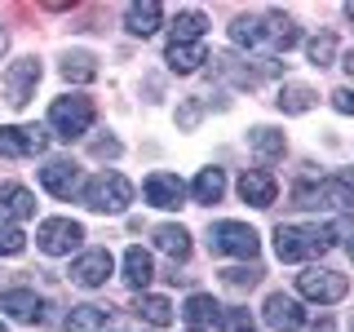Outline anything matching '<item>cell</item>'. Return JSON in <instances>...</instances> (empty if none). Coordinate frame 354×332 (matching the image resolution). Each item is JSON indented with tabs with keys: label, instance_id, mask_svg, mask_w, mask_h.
Segmentation results:
<instances>
[{
	"label": "cell",
	"instance_id": "6da1fadb",
	"mask_svg": "<svg viewBox=\"0 0 354 332\" xmlns=\"http://www.w3.org/2000/svg\"><path fill=\"white\" fill-rule=\"evenodd\" d=\"M230 40H235L239 49L261 53V58H274V53H288L297 40H301V27H297L288 14H279V9H261V14L235 18Z\"/></svg>",
	"mask_w": 354,
	"mask_h": 332
},
{
	"label": "cell",
	"instance_id": "7a4b0ae2",
	"mask_svg": "<svg viewBox=\"0 0 354 332\" xmlns=\"http://www.w3.org/2000/svg\"><path fill=\"white\" fill-rule=\"evenodd\" d=\"M341 235H354L350 221H332V226L288 221V226L274 230V252H279V261H310V257H324Z\"/></svg>",
	"mask_w": 354,
	"mask_h": 332
},
{
	"label": "cell",
	"instance_id": "3957f363",
	"mask_svg": "<svg viewBox=\"0 0 354 332\" xmlns=\"http://www.w3.org/2000/svg\"><path fill=\"white\" fill-rule=\"evenodd\" d=\"M292 199L301 208H341V213H354V169H341V173L324 177V182H301Z\"/></svg>",
	"mask_w": 354,
	"mask_h": 332
},
{
	"label": "cell",
	"instance_id": "277c9868",
	"mask_svg": "<svg viewBox=\"0 0 354 332\" xmlns=\"http://www.w3.org/2000/svg\"><path fill=\"white\" fill-rule=\"evenodd\" d=\"M49 129L58 133V138H66V142L84 138V133L93 129V102H88L84 93H66V98H58V102L49 107Z\"/></svg>",
	"mask_w": 354,
	"mask_h": 332
},
{
	"label": "cell",
	"instance_id": "5b68a950",
	"mask_svg": "<svg viewBox=\"0 0 354 332\" xmlns=\"http://www.w3.org/2000/svg\"><path fill=\"white\" fill-rule=\"evenodd\" d=\"M84 204L93 213H124L133 204V182L124 173H97L93 182L84 186Z\"/></svg>",
	"mask_w": 354,
	"mask_h": 332
},
{
	"label": "cell",
	"instance_id": "8992f818",
	"mask_svg": "<svg viewBox=\"0 0 354 332\" xmlns=\"http://www.w3.org/2000/svg\"><path fill=\"white\" fill-rule=\"evenodd\" d=\"M297 293H301L306 302L332 306V302H341V297L350 293V279L337 275V270H328V266H306V270L297 275Z\"/></svg>",
	"mask_w": 354,
	"mask_h": 332
},
{
	"label": "cell",
	"instance_id": "52a82bcc",
	"mask_svg": "<svg viewBox=\"0 0 354 332\" xmlns=\"http://www.w3.org/2000/svg\"><path fill=\"white\" fill-rule=\"evenodd\" d=\"M208 243H213V252H226V257H243V261H252V257H257V248H261L257 230L243 226V221H217V226L208 230Z\"/></svg>",
	"mask_w": 354,
	"mask_h": 332
},
{
	"label": "cell",
	"instance_id": "ba28073f",
	"mask_svg": "<svg viewBox=\"0 0 354 332\" xmlns=\"http://www.w3.org/2000/svg\"><path fill=\"white\" fill-rule=\"evenodd\" d=\"M80 239H84V226L71 221V217H49V221L36 226V243L49 257H66L71 248H80Z\"/></svg>",
	"mask_w": 354,
	"mask_h": 332
},
{
	"label": "cell",
	"instance_id": "9c48e42d",
	"mask_svg": "<svg viewBox=\"0 0 354 332\" xmlns=\"http://www.w3.org/2000/svg\"><path fill=\"white\" fill-rule=\"evenodd\" d=\"M36 84H40V62L36 58H18L5 71V102L9 107H27L31 98H36Z\"/></svg>",
	"mask_w": 354,
	"mask_h": 332
},
{
	"label": "cell",
	"instance_id": "30bf717a",
	"mask_svg": "<svg viewBox=\"0 0 354 332\" xmlns=\"http://www.w3.org/2000/svg\"><path fill=\"white\" fill-rule=\"evenodd\" d=\"M49 147V133L40 124H9L0 129V155H9V160H18V155H40Z\"/></svg>",
	"mask_w": 354,
	"mask_h": 332
},
{
	"label": "cell",
	"instance_id": "8fae6325",
	"mask_svg": "<svg viewBox=\"0 0 354 332\" xmlns=\"http://www.w3.org/2000/svg\"><path fill=\"white\" fill-rule=\"evenodd\" d=\"M111 270H115V257H111L106 248H88L71 261V279L80 288H102L111 279Z\"/></svg>",
	"mask_w": 354,
	"mask_h": 332
},
{
	"label": "cell",
	"instance_id": "7c38bea8",
	"mask_svg": "<svg viewBox=\"0 0 354 332\" xmlns=\"http://www.w3.org/2000/svg\"><path fill=\"white\" fill-rule=\"evenodd\" d=\"M261 315H266V324H270L274 332H301V324H306L301 302H297V297H288V293H270Z\"/></svg>",
	"mask_w": 354,
	"mask_h": 332
},
{
	"label": "cell",
	"instance_id": "4fadbf2b",
	"mask_svg": "<svg viewBox=\"0 0 354 332\" xmlns=\"http://www.w3.org/2000/svg\"><path fill=\"white\" fill-rule=\"evenodd\" d=\"M40 186L49 195H58V199H71L75 191H80V164H71V160H49L40 169Z\"/></svg>",
	"mask_w": 354,
	"mask_h": 332
},
{
	"label": "cell",
	"instance_id": "5bb4252c",
	"mask_svg": "<svg viewBox=\"0 0 354 332\" xmlns=\"http://www.w3.org/2000/svg\"><path fill=\"white\" fill-rule=\"evenodd\" d=\"M0 310H5L9 319H18V324H40L44 319V302L31 288H5V293H0Z\"/></svg>",
	"mask_w": 354,
	"mask_h": 332
},
{
	"label": "cell",
	"instance_id": "9a60e30c",
	"mask_svg": "<svg viewBox=\"0 0 354 332\" xmlns=\"http://www.w3.org/2000/svg\"><path fill=\"white\" fill-rule=\"evenodd\" d=\"M142 195H147L151 208H177L186 199V186H182L177 173H151L147 186H142Z\"/></svg>",
	"mask_w": 354,
	"mask_h": 332
},
{
	"label": "cell",
	"instance_id": "2e32d148",
	"mask_svg": "<svg viewBox=\"0 0 354 332\" xmlns=\"http://www.w3.org/2000/svg\"><path fill=\"white\" fill-rule=\"evenodd\" d=\"M66 332H115V315H111V306H71V315H66Z\"/></svg>",
	"mask_w": 354,
	"mask_h": 332
},
{
	"label": "cell",
	"instance_id": "e0dca14e",
	"mask_svg": "<svg viewBox=\"0 0 354 332\" xmlns=\"http://www.w3.org/2000/svg\"><path fill=\"white\" fill-rule=\"evenodd\" d=\"M239 195H243V204H252V208H270L274 195H279V182L266 169H248L239 177Z\"/></svg>",
	"mask_w": 354,
	"mask_h": 332
},
{
	"label": "cell",
	"instance_id": "ac0fdd59",
	"mask_svg": "<svg viewBox=\"0 0 354 332\" xmlns=\"http://www.w3.org/2000/svg\"><path fill=\"white\" fill-rule=\"evenodd\" d=\"M160 18H164V5L160 0H133L124 9V27L133 36H155L160 31Z\"/></svg>",
	"mask_w": 354,
	"mask_h": 332
},
{
	"label": "cell",
	"instance_id": "d6986e66",
	"mask_svg": "<svg viewBox=\"0 0 354 332\" xmlns=\"http://www.w3.org/2000/svg\"><path fill=\"white\" fill-rule=\"evenodd\" d=\"M164 62H169V71H177V75H191V71H199V66L208 62V49H204V40H195V44H177V40H169V49H164Z\"/></svg>",
	"mask_w": 354,
	"mask_h": 332
},
{
	"label": "cell",
	"instance_id": "ffe728a7",
	"mask_svg": "<svg viewBox=\"0 0 354 332\" xmlns=\"http://www.w3.org/2000/svg\"><path fill=\"white\" fill-rule=\"evenodd\" d=\"M155 279V261L151 252L142 248V243H133V248L124 252V284L133 288V293H147V284Z\"/></svg>",
	"mask_w": 354,
	"mask_h": 332
},
{
	"label": "cell",
	"instance_id": "44dd1931",
	"mask_svg": "<svg viewBox=\"0 0 354 332\" xmlns=\"http://www.w3.org/2000/svg\"><path fill=\"white\" fill-rule=\"evenodd\" d=\"M217 315H221V306H217L208 293H191V297H186V306H182V319L191 324V332L217 324Z\"/></svg>",
	"mask_w": 354,
	"mask_h": 332
},
{
	"label": "cell",
	"instance_id": "7402d4cb",
	"mask_svg": "<svg viewBox=\"0 0 354 332\" xmlns=\"http://www.w3.org/2000/svg\"><path fill=\"white\" fill-rule=\"evenodd\" d=\"M155 248L169 252L173 261H186L191 257V230L186 226H155Z\"/></svg>",
	"mask_w": 354,
	"mask_h": 332
},
{
	"label": "cell",
	"instance_id": "603a6c76",
	"mask_svg": "<svg viewBox=\"0 0 354 332\" xmlns=\"http://www.w3.org/2000/svg\"><path fill=\"white\" fill-rule=\"evenodd\" d=\"M138 319H147L151 328H169L173 324V302L169 297H155V293H138Z\"/></svg>",
	"mask_w": 354,
	"mask_h": 332
},
{
	"label": "cell",
	"instance_id": "cb8c5ba5",
	"mask_svg": "<svg viewBox=\"0 0 354 332\" xmlns=\"http://www.w3.org/2000/svg\"><path fill=\"white\" fill-rule=\"evenodd\" d=\"M274 102H279V111H283V116H301V111H310V107L319 102V93H315L310 84H283Z\"/></svg>",
	"mask_w": 354,
	"mask_h": 332
},
{
	"label": "cell",
	"instance_id": "d4e9b609",
	"mask_svg": "<svg viewBox=\"0 0 354 332\" xmlns=\"http://www.w3.org/2000/svg\"><path fill=\"white\" fill-rule=\"evenodd\" d=\"M248 147L257 151L261 160H279L288 142H283V133H279V129H270V124H257V129L248 133Z\"/></svg>",
	"mask_w": 354,
	"mask_h": 332
},
{
	"label": "cell",
	"instance_id": "484cf974",
	"mask_svg": "<svg viewBox=\"0 0 354 332\" xmlns=\"http://www.w3.org/2000/svg\"><path fill=\"white\" fill-rule=\"evenodd\" d=\"M5 217L14 221H27V217H36V195L27 191V186H5Z\"/></svg>",
	"mask_w": 354,
	"mask_h": 332
},
{
	"label": "cell",
	"instance_id": "4316f807",
	"mask_svg": "<svg viewBox=\"0 0 354 332\" xmlns=\"http://www.w3.org/2000/svg\"><path fill=\"white\" fill-rule=\"evenodd\" d=\"M191 195H195V204H217V199L226 195V173H221V169H204L195 177Z\"/></svg>",
	"mask_w": 354,
	"mask_h": 332
},
{
	"label": "cell",
	"instance_id": "83f0119b",
	"mask_svg": "<svg viewBox=\"0 0 354 332\" xmlns=\"http://www.w3.org/2000/svg\"><path fill=\"white\" fill-rule=\"evenodd\" d=\"M204 31H208V18L199 14V9H182L173 22V40L177 44H195V40H204Z\"/></svg>",
	"mask_w": 354,
	"mask_h": 332
},
{
	"label": "cell",
	"instance_id": "f1b7e54d",
	"mask_svg": "<svg viewBox=\"0 0 354 332\" xmlns=\"http://www.w3.org/2000/svg\"><path fill=\"white\" fill-rule=\"evenodd\" d=\"M62 75H66V80H93V75H97V62H93V53H84V49L66 53V62H62Z\"/></svg>",
	"mask_w": 354,
	"mask_h": 332
},
{
	"label": "cell",
	"instance_id": "f546056e",
	"mask_svg": "<svg viewBox=\"0 0 354 332\" xmlns=\"http://www.w3.org/2000/svg\"><path fill=\"white\" fill-rule=\"evenodd\" d=\"M217 328L221 332H257V324H252V315L248 310H239V306H226L217 315Z\"/></svg>",
	"mask_w": 354,
	"mask_h": 332
},
{
	"label": "cell",
	"instance_id": "4dcf8cb0",
	"mask_svg": "<svg viewBox=\"0 0 354 332\" xmlns=\"http://www.w3.org/2000/svg\"><path fill=\"white\" fill-rule=\"evenodd\" d=\"M306 53H310V62H315V66H328L332 58H337V36H332V31L315 36V40L306 44Z\"/></svg>",
	"mask_w": 354,
	"mask_h": 332
},
{
	"label": "cell",
	"instance_id": "1f68e13d",
	"mask_svg": "<svg viewBox=\"0 0 354 332\" xmlns=\"http://www.w3.org/2000/svg\"><path fill=\"white\" fill-rule=\"evenodd\" d=\"M22 248H27L22 226H14V221H0V257H18Z\"/></svg>",
	"mask_w": 354,
	"mask_h": 332
},
{
	"label": "cell",
	"instance_id": "d6a6232c",
	"mask_svg": "<svg viewBox=\"0 0 354 332\" xmlns=\"http://www.w3.org/2000/svg\"><path fill=\"white\" fill-rule=\"evenodd\" d=\"M221 279L230 288H252L261 279V266H230V270H221Z\"/></svg>",
	"mask_w": 354,
	"mask_h": 332
},
{
	"label": "cell",
	"instance_id": "836d02e7",
	"mask_svg": "<svg viewBox=\"0 0 354 332\" xmlns=\"http://www.w3.org/2000/svg\"><path fill=\"white\" fill-rule=\"evenodd\" d=\"M332 107H337L341 116H354V89H337V93H332Z\"/></svg>",
	"mask_w": 354,
	"mask_h": 332
},
{
	"label": "cell",
	"instance_id": "e575fe53",
	"mask_svg": "<svg viewBox=\"0 0 354 332\" xmlns=\"http://www.w3.org/2000/svg\"><path fill=\"white\" fill-rule=\"evenodd\" d=\"M310 332H337V324H332V319H319V324L310 328Z\"/></svg>",
	"mask_w": 354,
	"mask_h": 332
},
{
	"label": "cell",
	"instance_id": "d590c367",
	"mask_svg": "<svg viewBox=\"0 0 354 332\" xmlns=\"http://www.w3.org/2000/svg\"><path fill=\"white\" fill-rule=\"evenodd\" d=\"M341 66H346V75H354V49H346V58H341Z\"/></svg>",
	"mask_w": 354,
	"mask_h": 332
},
{
	"label": "cell",
	"instance_id": "8d00e7d4",
	"mask_svg": "<svg viewBox=\"0 0 354 332\" xmlns=\"http://www.w3.org/2000/svg\"><path fill=\"white\" fill-rule=\"evenodd\" d=\"M346 18H350V22H354V0H350V5H346Z\"/></svg>",
	"mask_w": 354,
	"mask_h": 332
},
{
	"label": "cell",
	"instance_id": "74e56055",
	"mask_svg": "<svg viewBox=\"0 0 354 332\" xmlns=\"http://www.w3.org/2000/svg\"><path fill=\"white\" fill-rule=\"evenodd\" d=\"M0 53H5V27H0Z\"/></svg>",
	"mask_w": 354,
	"mask_h": 332
},
{
	"label": "cell",
	"instance_id": "f35d334b",
	"mask_svg": "<svg viewBox=\"0 0 354 332\" xmlns=\"http://www.w3.org/2000/svg\"><path fill=\"white\" fill-rule=\"evenodd\" d=\"M350 261H354V239H350Z\"/></svg>",
	"mask_w": 354,
	"mask_h": 332
},
{
	"label": "cell",
	"instance_id": "ab89813d",
	"mask_svg": "<svg viewBox=\"0 0 354 332\" xmlns=\"http://www.w3.org/2000/svg\"><path fill=\"white\" fill-rule=\"evenodd\" d=\"M0 332H5V324H0Z\"/></svg>",
	"mask_w": 354,
	"mask_h": 332
}]
</instances>
